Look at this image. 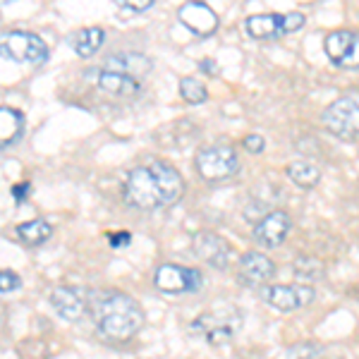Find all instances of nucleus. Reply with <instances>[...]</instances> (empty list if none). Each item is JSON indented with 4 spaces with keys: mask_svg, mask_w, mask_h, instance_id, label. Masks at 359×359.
Returning a JSON list of instances; mask_svg holds the SVG:
<instances>
[{
    "mask_svg": "<svg viewBox=\"0 0 359 359\" xmlns=\"http://www.w3.org/2000/svg\"><path fill=\"white\" fill-rule=\"evenodd\" d=\"M177 17L189 32L199 34V36H211L218 29V15L206 3H184L177 10Z\"/></svg>",
    "mask_w": 359,
    "mask_h": 359,
    "instance_id": "14",
    "label": "nucleus"
},
{
    "mask_svg": "<svg viewBox=\"0 0 359 359\" xmlns=\"http://www.w3.org/2000/svg\"><path fill=\"white\" fill-rule=\"evenodd\" d=\"M201 69H204V72H208V74H216V62H213L211 57H206V60L201 62Z\"/></svg>",
    "mask_w": 359,
    "mask_h": 359,
    "instance_id": "30",
    "label": "nucleus"
},
{
    "mask_svg": "<svg viewBox=\"0 0 359 359\" xmlns=\"http://www.w3.org/2000/svg\"><path fill=\"white\" fill-rule=\"evenodd\" d=\"M108 242H111V247H123V245H130V242H132V235L127 233V230H120V233L108 235Z\"/></svg>",
    "mask_w": 359,
    "mask_h": 359,
    "instance_id": "28",
    "label": "nucleus"
},
{
    "mask_svg": "<svg viewBox=\"0 0 359 359\" xmlns=\"http://www.w3.org/2000/svg\"><path fill=\"white\" fill-rule=\"evenodd\" d=\"M245 29L252 39L257 41H269V39H278L285 34L283 29V15L269 13V15H252L245 22Z\"/></svg>",
    "mask_w": 359,
    "mask_h": 359,
    "instance_id": "17",
    "label": "nucleus"
},
{
    "mask_svg": "<svg viewBox=\"0 0 359 359\" xmlns=\"http://www.w3.org/2000/svg\"><path fill=\"white\" fill-rule=\"evenodd\" d=\"M17 237H20L25 245H43V242H48L50 237H53V225L48 221H43V218H34V221H27V223H20L17 225Z\"/></svg>",
    "mask_w": 359,
    "mask_h": 359,
    "instance_id": "20",
    "label": "nucleus"
},
{
    "mask_svg": "<svg viewBox=\"0 0 359 359\" xmlns=\"http://www.w3.org/2000/svg\"><path fill=\"white\" fill-rule=\"evenodd\" d=\"M180 96H182L187 103H192V106H199V103H204L208 98L206 84L201 82V79H196V77L180 79Z\"/></svg>",
    "mask_w": 359,
    "mask_h": 359,
    "instance_id": "22",
    "label": "nucleus"
},
{
    "mask_svg": "<svg viewBox=\"0 0 359 359\" xmlns=\"http://www.w3.org/2000/svg\"><path fill=\"white\" fill-rule=\"evenodd\" d=\"M125 201L142 211L172 206L182 199L184 180L175 165L165 161H151L149 165L132 168L123 184Z\"/></svg>",
    "mask_w": 359,
    "mask_h": 359,
    "instance_id": "1",
    "label": "nucleus"
},
{
    "mask_svg": "<svg viewBox=\"0 0 359 359\" xmlns=\"http://www.w3.org/2000/svg\"><path fill=\"white\" fill-rule=\"evenodd\" d=\"M103 41H106V32L101 27H84L69 36V43L79 57H91L103 46Z\"/></svg>",
    "mask_w": 359,
    "mask_h": 359,
    "instance_id": "19",
    "label": "nucleus"
},
{
    "mask_svg": "<svg viewBox=\"0 0 359 359\" xmlns=\"http://www.w3.org/2000/svg\"><path fill=\"white\" fill-rule=\"evenodd\" d=\"M321 125L331 135L345 142L359 137V89L335 98L331 106L321 113Z\"/></svg>",
    "mask_w": 359,
    "mask_h": 359,
    "instance_id": "3",
    "label": "nucleus"
},
{
    "mask_svg": "<svg viewBox=\"0 0 359 359\" xmlns=\"http://www.w3.org/2000/svg\"><path fill=\"white\" fill-rule=\"evenodd\" d=\"M196 172L206 182H223L237 175L240 170V156L230 144H211L199 149L196 154Z\"/></svg>",
    "mask_w": 359,
    "mask_h": 359,
    "instance_id": "4",
    "label": "nucleus"
},
{
    "mask_svg": "<svg viewBox=\"0 0 359 359\" xmlns=\"http://www.w3.org/2000/svg\"><path fill=\"white\" fill-rule=\"evenodd\" d=\"M89 311L103 338L125 343L144 328V309L135 297L120 290H94L89 294Z\"/></svg>",
    "mask_w": 359,
    "mask_h": 359,
    "instance_id": "2",
    "label": "nucleus"
},
{
    "mask_svg": "<svg viewBox=\"0 0 359 359\" xmlns=\"http://www.w3.org/2000/svg\"><path fill=\"white\" fill-rule=\"evenodd\" d=\"M323 50L340 67H359V34L338 29L323 41Z\"/></svg>",
    "mask_w": 359,
    "mask_h": 359,
    "instance_id": "10",
    "label": "nucleus"
},
{
    "mask_svg": "<svg viewBox=\"0 0 359 359\" xmlns=\"http://www.w3.org/2000/svg\"><path fill=\"white\" fill-rule=\"evenodd\" d=\"M235 306H228L225 314H204L192 323V333L201 335L206 343H211L213 347H221L225 343H230V338L235 335L237 326H240V314H235Z\"/></svg>",
    "mask_w": 359,
    "mask_h": 359,
    "instance_id": "7",
    "label": "nucleus"
},
{
    "mask_svg": "<svg viewBox=\"0 0 359 359\" xmlns=\"http://www.w3.org/2000/svg\"><path fill=\"white\" fill-rule=\"evenodd\" d=\"M151 67H154L151 57L144 53H113L101 65V69L125 74V77H132L137 82H144V77H149V72H151Z\"/></svg>",
    "mask_w": 359,
    "mask_h": 359,
    "instance_id": "15",
    "label": "nucleus"
},
{
    "mask_svg": "<svg viewBox=\"0 0 359 359\" xmlns=\"http://www.w3.org/2000/svg\"><path fill=\"white\" fill-rule=\"evenodd\" d=\"M292 221L285 211H271L254 228V240L264 247H280L287 240Z\"/></svg>",
    "mask_w": 359,
    "mask_h": 359,
    "instance_id": "12",
    "label": "nucleus"
},
{
    "mask_svg": "<svg viewBox=\"0 0 359 359\" xmlns=\"http://www.w3.org/2000/svg\"><path fill=\"white\" fill-rule=\"evenodd\" d=\"M276 276V264L262 252H249L240 259V280L249 287H266Z\"/></svg>",
    "mask_w": 359,
    "mask_h": 359,
    "instance_id": "13",
    "label": "nucleus"
},
{
    "mask_svg": "<svg viewBox=\"0 0 359 359\" xmlns=\"http://www.w3.org/2000/svg\"><path fill=\"white\" fill-rule=\"evenodd\" d=\"M304 25H306V20H304L302 13H287V15H283V29H285V34L297 32V29H302Z\"/></svg>",
    "mask_w": 359,
    "mask_h": 359,
    "instance_id": "25",
    "label": "nucleus"
},
{
    "mask_svg": "<svg viewBox=\"0 0 359 359\" xmlns=\"http://www.w3.org/2000/svg\"><path fill=\"white\" fill-rule=\"evenodd\" d=\"M29 189H32V184H29V182H20V184H15V187H13V199H15V201H22V199H25V196H27Z\"/></svg>",
    "mask_w": 359,
    "mask_h": 359,
    "instance_id": "29",
    "label": "nucleus"
},
{
    "mask_svg": "<svg viewBox=\"0 0 359 359\" xmlns=\"http://www.w3.org/2000/svg\"><path fill=\"white\" fill-rule=\"evenodd\" d=\"M294 276L297 280H318L323 276V264L318 259H311V257H299L294 262Z\"/></svg>",
    "mask_w": 359,
    "mask_h": 359,
    "instance_id": "23",
    "label": "nucleus"
},
{
    "mask_svg": "<svg viewBox=\"0 0 359 359\" xmlns=\"http://www.w3.org/2000/svg\"><path fill=\"white\" fill-rule=\"evenodd\" d=\"M86 77H94L96 86H101L103 91L108 94H115V96H135L139 89H142V82L132 77H125V74H118V72H108V69H91L86 72Z\"/></svg>",
    "mask_w": 359,
    "mask_h": 359,
    "instance_id": "16",
    "label": "nucleus"
},
{
    "mask_svg": "<svg viewBox=\"0 0 359 359\" xmlns=\"http://www.w3.org/2000/svg\"><path fill=\"white\" fill-rule=\"evenodd\" d=\"M118 8L123 13H144V10L154 8V0H135V3H127V0H118Z\"/></svg>",
    "mask_w": 359,
    "mask_h": 359,
    "instance_id": "26",
    "label": "nucleus"
},
{
    "mask_svg": "<svg viewBox=\"0 0 359 359\" xmlns=\"http://www.w3.org/2000/svg\"><path fill=\"white\" fill-rule=\"evenodd\" d=\"M262 297L266 304H271L278 311H297L314 302L316 292L311 285L297 283V285H266L262 290Z\"/></svg>",
    "mask_w": 359,
    "mask_h": 359,
    "instance_id": "8",
    "label": "nucleus"
},
{
    "mask_svg": "<svg viewBox=\"0 0 359 359\" xmlns=\"http://www.w3.org/2000/svg\"><path fill=\"white\" fill-rule=\"evenodd\" d=\"M22 287V278L15 271H0V292H15Z\"/></svg>",
    "mask_w": 359,
    "mask_h": 359,
    "instance_id": "24",
    "label": "nucleus"
},
{
    "mask_svg": "<svg viewBox=\"0 0 359 359\" xmlns=\"http://www.w3.org/2000/svg\"><path fill=\"white\" fill-rule=\"evenodd\" d=\"M192 252L196 259H201L204 264L213 266L218 271L228 269L230 257H233V249H230L228 242L221 235L208 233V230H201V233H196L192 237Z\"/></svg>",
    "mask_w": 359,
    "mask_h": 359,
    "instance_id": "9",
    "label": "nucleus"
},
{
    "mask_svg": "<svg viewBox=\"0 0 359 359\" xmlns=\"http://www.w3.org/2000/svg\"><path fill=\"white\" fill-rule=\"evenodd\" d=\"M50 304H53L55 314L65 321H77L82 318V314L89 306V294H86L82 287H69V285H60L53 287L50 292Z\"/></svg>",
    "mask_w": 359,
    "mask_h": 359,
    "instance_id": "11",
    "label": "nucleus"
},
{
    "mask_svg": "<svg viewBox=\"0 0 359 359\" xmlns=\"http://www.w3.org/2000/svg\"><path fill=\"white\" fill-rule=\"evenodd\" d=\"M25 132V115L17 108L0 106V149L13 147Z\"/></svg>",
    "mask_w": 359,
    "mask_h": 359,
    "instance_id": "18",
    "label": "nucleus"
},
{
    "mask_svg": "<svg viewBox=\"0 0 359 359\" xmlns=\"http://www.w3.org/2000/svg\"><path fill=\"white\" fill-rule=\"evenodd\" d=\"M242 144H245V149L249 154H262L266 149V142H264L262 135H249V137L242 139Z\"/></svg>",
    "mask_w": 359,
    "mask_h": 359,
    "instance_id": "27",
    "label": "nucleus"
},
{
    "mask_svg": "<svg viewBox=\"0 0 359 359\" xmlns=\"http://www.w3.org/2000/svg\"><path fill=\"white\" fill-rule=\"evenodd\" d=\"M285 175L302 189H311L321 182V170L309 161H294V163L285 168Z\"/></svg>",
    "mask_w": 359,
    "mask_h": 359,
    "instance_id": "21",
    "label": "nucleus"
},
{
    "mask_svg": "<svg viewBox=\"0 0 359 359\" xmlns=\"http://www.w3.org/2000/svg\"><path fill=\"white\" fill-rule=\"evenodd\" d=\"M0 55L15 62H43L48 57V46L32 32H8L0 36Z\"/></svg>",
    "mask_w": 359,
    "mask_h": 359,
    "instance_id": "5",
    "label": "nucleus"
},
{
    "mask_svg": "<svg viewBox=\"0 0 359 359\" xmlns=\"http://www.w3.org/2000/svg\"><path fill=\"white\" fill-rule=\"evenodd\" d=\"M154 285L165 294H182V292H196L204 285V276L196 269H187L180 264H163L156 269Z\"/></svg>",
    "mask_w": 359,
    "mask_h": 359,
    "instance_id": "6",
    "label": "nucleus"
}]
</instances>
